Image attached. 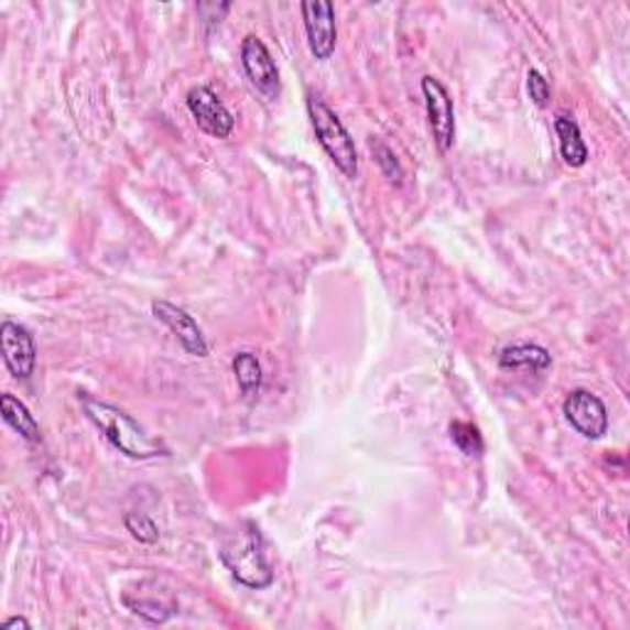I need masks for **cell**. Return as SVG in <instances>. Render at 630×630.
<instances>
[{"label":"cell","instance_id":"cell-1","mask_svg":"<svg viewBox=\"0 0 630 630\" xmlns=\"http://www.w3.org/2000/svg\"><path fill=\"white\" fill-rule=\"evenodd\" d=\"M79 402L89 422L97 426L104 438H107L113 448L121 450L123 456L145 460L167 454L161 441H155L139 422H135V419L121 412V409L111 406L107 402H99V399H94L89 394H82Z\"/></svg>","mask_w":630,"mask_h":630},{"label":"cell","instance_id":"cell-2","mask_svg":"<svg viewBox=\"0 0 630 630\" xmlns=\"http://www.w3.org/2000/svg\"><path fill=\"white\" fill-rule=\"evenodd\" d=\"M219 560L232 572L239 584L249 586V589H267L274 582V572L267 562L264 540L257 524L245 522L241 528L229 537L222 550H219Z\"/></svg>","mask_w":630,"mask_h":630},{"label":"cell","instance_id":"cell-3","mask_svg":"<svg viewBox=\"0 0 630 630\" xmlns=\"http://www.w3.org/2000/svg\"><path fill=\"white\" fill-rule=\"evenodd\" d=\"M308 117L313 123V131L318 135V143L323 151L330 155V161L338 165V171L345 177L357 175V149L355 141L350 139L348 129L338 119L328 104L321 101L318 97H308Z\"/></svg>","mask_w":630,"mask_h":630},{"label":"cell","instance_id":"cell-4","mask_svg":"<svg viewBox=\"0 0 630 630\" xmlns=\"http://www.w3.org/2000/svg\"><path fill=\"white\" fill-rule=\"evenodd\" d=\"M422 91L426 101L428 123H432L434 141L441 151H448L456 141V117H454V99H450L448 89L436 77L422 79Z\"/></svg>","mask_w":630,"mask_h":630},{"label":"cell","instance_id":"cell-5","mask_svg":"<svg viewBox=\"0 0 630 630\" xmlns=\"http://www.w3.org/2000/svg\"><path fill=\"white\" fill-rule=\"evenodd\" d=\"M0 352H3V362L10 374L18 377V380H28L33 374L37 350L33 335L23 325L13 321L0 323Z\"/></svg>","mask_w":630,"mask_h":630},{"label":"cell","instance_id":"cell-6","mask_svg":"<svg viewBox=\"0 0 630 630\" xmlns=\"http://www.w3.org/2000/svg\"><path fill=\"white\" fill-rule=\"evenodd\" d=\"M564 416L584 438H601L608 432L606 404L589 390H574L564 399Z\"/></svg>","mask_w":630,"mask_h":630},{"label":"cell","instance_id":"cell-7","mask_svg":"<svg viewBox=\"0 0 630 630\" xmlns=\"http://www.w3.org/2000/svg\"><path fill=\"white\" fill-rule=\"evenodd\" d=\"M187 109L199 129L215 139H227L235 129V117L209 87H193L187 94Z\"/></svg>","mask_w":630,"mask_h":630},{"label":"cell","instance_id":"cell-8","mask_svg":"<svg viewBox=\"0 0 630 630\" xmlns=\"http://www.w3.org/2000/svg\"><path fill=\"white\" fill-rule=\"evenodd\" d=\"M303 25H306L308 47L315 59H328L335 52V42H338V25H335V8L325 0H315V3H303Z\"/></svg>","mask_w":630,"mask_h":630},{"label":"cell","instance_id":"cell-9","mask_svg":"<svg viewBox=\"0 0 630 630\" xmlns=\"http://www.w3.org/2000/svg\"><path fill=\"white\" fill-rule=\"evenodd\" d=\"M241 65H245L247 77L259 91L276 94L279 91V67L271 57L269 47L259 37L249 35L241 42Z\"/></svg>","mask_w":630,"mask_h":630},{"label":"cell","instance_id":"cell-10","mask_svg":"<svg viewBox=\"0 0 630 630\" xmlns=\"http://www.w3.org/2000/svg\"><path fill=\"white\" fill-rule=\"evenodd\" d=\"M153 313H155L158 321L165 323L167 328L173 330V335L177 340H181V345L187 352L195 355V357H207L205 335H203V330H199V325L195 323L191 313L173 306V303H167V301H155Z\"/></svg>","mask_w":630,"mask_h":630},{"label":"cell","instance_id":"cell-11","mask_svg":"<svg viewBox=\"0 0 630 630\" xmlns=\"http://www.w3.org/2000/svg\"><path fill=\"white\" fill-rule=\"evenodd\" d=\"M0 414H3L6 424L13 426L15 432L25 441H30V444H40L42 441L40 424L35 422V416L30 414V409L20 402L18 397H13V394L0 397Z\"/></svg>","mask_w":630,"mask_h":630},{"label":"cell","instance_id":"cell-12","mask_svg":"<svg viewBox=\"0 0 630 630\" xmlns=\"http://www.w3.org/2000/svg\"><path fill=\"white\" fill-rule=\"evenodd\" d=\"M554 129H556V135H560V151H562L566 165L582 167L586 161H589V149H586L579 126H576L574 119L560 117L554 121Z\"/></svg>","mask_w":630,"mask_h":630},{"label":"cell","instance_id":"cell-13","mask_svg":"<svg viewBox=\"0 0 630 630\" xmlns=\"http://www.w3.org/2000/svg\"><path fill=\"white\" fill-rule=\"evenodd\" d=\"M500 365L508 367V370L542 372L552 365V355L540 345H512V348L502 350Z\"/></svg>","mask_w":630,"mask_h":630},{"label":"cell","instance_id":"cell-14","mask_svg":"<svg viewBox=\"0 0 630 630\" xmlns=\"http://www.w3.org/2000/svg\"><path fill=\"white\" fill-rule=\"evenodd\" d=\"M235 374L239 382V390L245 397H254L261 387V365L251 352H239L235 357Z\"/></svg>","mask_w":630,"mask_h":630},{"label":"cell","instance_id":"cell-15","mask_svg":"<svg viewBox=\"0 0 630 630\" xmlns=\"http://www.w3.org/2000/svg\"><path fill=\"white\" fill-rule=\"evenodd\" d=\"M448 434L460 454H466V456L482 454V436L478 432V426H472L468 422H454L448 426Z\"/></svg>","mask_w":630,"mask_h":630},{"label":"cell","instance_id":"cell-16","mask_svg":"<svg viewBox=\"0 0 630 630\" xmlns=\"http://www.w3.org/2000/svg\"><path fill=\"white\" fill-rule=\"evenodd\" d=\"M126 528H129V532L139 542L153 544L158 540L155 522L145 512H129V514H126Z\"/></svg>","mask_w":630,"mask_h":630},{"label":"cell","instance_id":"cell-17","mask_svg":"<svg viewBox=\"0 0 630 630\" xmlns=\"http://www.w3.org/2000/svg\"><path fill=\"white\" fill-rule=\"evenodd\" d=\"M528 89H530L532 101L537 104L540 109L547 107L550 99H552V87H550V82L544 79L542 72L530 69V75H528Z\"/></svg>","mask_w":630,"mask_h":630},{"label":"cell","instance_id":"cell-18","mask_svg":"<svg viewBox=\"0 0 630 630\" xmlns=\"http://www.w3.org/2000/svg\"><path fill=\"white\" fill-rule=\"evenodd\" d=\"M374 153H377V161H380V165H382L384 175L390 177L394 185H402V167H399L394 153L387 149V145H382V143L374 145Z\"/></svg>","mask_w":630,"mask_h":630},{"label":"cell","instance_id":"cell-19","mask_svg":"<svg viewBox=\"0 0 630 630\" xmlns=\"http://www.w3.org/2000/svg\"><path fill=\"white\" fill-rule=\"evenodd\" d=\"M13 628H30V623L25 621V618H20V616L8 618V621L3 623V630H13Z\"/></svg>","mask_w":630,"mask_h":630}]
</instances>
